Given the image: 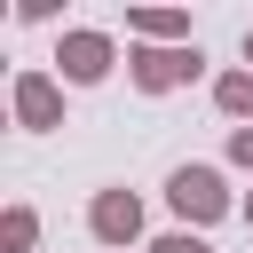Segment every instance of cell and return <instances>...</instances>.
Returning <instances> with one entry per match:
<instances>
[{
    "label": "cell",
    "instance_id": "cell-1",
    "mask_svg": "<svg viewBox=\"0 0 253 253\" xmlns=\"http://www.w3.org/2000/svg\"><path fill=\"white\" fill-rule=\"evenodd\" d=\"M166 206H174L190 229H206V221H221L237 198H229V182H221L213 166H174V174H166Z\"/></svg>",
    "mask_w": 253,
    "mask_h": 253
},
{
    "label": "cell",
    "instance_id": "cell-2",
    "mask_svg": "<svg viewBox=\"0 0 253 253\" xmlns=\"http://www.w3.org/2000/svg\"><path fill=\"white\" fill-rule=\"evenodd\" d=\"M198 71H206L198 40H190V47H134V55H126V79H134L142 95H166V87H182V79H198Z\"/></svg>",
    "mask_w": 253,
    "mask_h": 253
},
{
    "label": "cell",
    "instance_id": "cell-3",
    "mask_svg": "<svg viewBox=\"0 0 253 253\" xmlns=\"http://www.w3.org/2000/svg\"><path fill=\"white\" fill-rule=\"evenodd\" d=\"M8 111H16V126L47 134V126H63V87H55L47 71H16V87H8Z\"/></svg>",
    "mask_w": 253,
    "mask_h": 253
},
{
    "label": "cell",
    "instance_id": "cell-4",
    "mask_svg": "<svg viewBox=\"0 0 253 253\" xmlns=\"http://www.w3.org/2000/svg\"><path fill=\"white\" fill-rule=\"evenodd\" d=\"M111 32H63L55 40V63H63V79L71 87H95V79H111Z\"/></svg>",
    "mask_w": 253,
    "mask_h": 253
},
{
    "label": "cell",
    "instance_id": "cell-5",
    "mask_svg": "<svg viewBox=\"0 0 253 253\" xmlns=\"http://www.w3.org/2000/svg\"><path fill=\"white\" fill-rule=\"evenodd\" d=\"M87 229H95L103 245H134V237H142V198H134V190H95Z\"/></svg>",
    "mask_w": 253,
    "mask_h": 253
},
{
    "label": "cell",
    "instance_id": "cell-6",
    "mask_svg": "<svg viewBox=\"0 0 253 253\" xmlns=\"http://www.w3.org/2000/svg\"><path fill=\"white\" fill-rule=\"evenodd\" d=\"M126 32H134L142 47H190V16H182V8H134Z\"/></svg>",
    "mask_w": 253,
    "mask_h": 253
},
{
    "label": "cell",
    "instance_id": "cell-7",
    "mask_svg": "<svg viewBox=\"0 0 253 253\" xmlns=\"http://www.w3.org/2000/svg\"><path fill=\"white\" fill-rule=\"evenodd\" d=\"M32 245H40V213L16 198V206L0 213V253H32Z\"/></svg>",
    "mask_w": 253,
    "mask_h": 253
},
{
    "label": "cell",
    "instance_id": "cell-8",
    "mask_svg": "<svg viewBox=\"0 0 253 253\" xmlns=\"http://www.w3.org/2000/svg\"><path fill=\"white\" fill-rule=\"evenodd\" d=\"M213 103H221L229 119L253 126V71H221V79H213Z\"/></svg>",
    "mask_w": 253,
    "mask_h": 253
},
{
    "label": "cell",
    "instance_id": "cell-9",
    "mask_svg": "<svg viewBox=\"0 0 253 253\" xmlns=\"http://www.w3.org/2000/svg\"><path fill=\"white\" fill-rule=\"evenodd\" d=\"M150 253H213L198 229H166V237H150Z\"/></svg>",
    "mask_w": 253,
    "mask_h": 253
},
{
    "label": "cell",
    "instance_id": "cell-10",
    "mask_svg": "<svg viewBox=\"0 0 253 253\" xmlns=\"http://www.w3.org/2000/svg\"><path fill=\"white\" fill-rule=\"evenodd\" d=\"M229 166H253V126H237V134H229Z\"/></svg>",
    "mask_w": 253,
    "mask_h": 253
},
{
    "label": "cell",
    "instance_id": "cell-11",
    "mask_svg": "<svg viewBox=\"0 0 253 253\" xmlns=\"http://www.w3.org/2000/svg\"><path fill=\"white\" fill-rule=\"evenodd\" d=\"M245 71H253V24H245Z\"/></svg>",
    "mask_w": 253,
    "mask_h": 253
},
{
    "label": "cell",
    "instance_id": "cell-12",
    "mask_svg": "<svg viewBox=\"0 0 253 253\" xmlns=\"http://www.w3.org/2000/svg\"><path fill=\"white\" fill-rule=\"evenodd\" d=\"M237 213H245V229H253V198H245V206H237Z\"/></svg>",
    "mask_w": 253,
    "mask_h": 253
}]
</instances>
